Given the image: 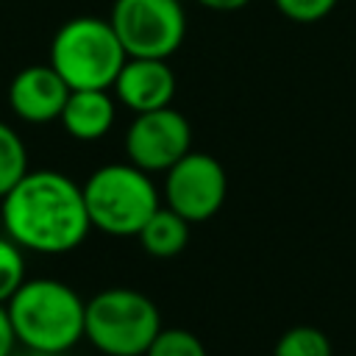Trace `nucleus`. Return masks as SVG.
<instances>
[{
  "mask_svg": "<svg viewBox=\"0 0 356 356\" xmlns=\"http://www.w3.org/2000/svg\"><path fill=\"white\" fill-rule=\"evenodd\" d=\"M145 356H209V350L189 328H161Z\"/></svg>",
  "mask_w": 356,
  "mask_h": 356,
  "instance_id": "15",
  "label": "nucleus"
},
{
  "mask_svg": "<svg viewBox=\"0 0 356 356\" xmlns=\"http://www.w3.org/2000/svg\"><path fill=\"white\" fill-rule=\"evenodd\" d=\"M6 309L22 348L67 353L83 339L86 300L64 281L25 278Z\"/></svg>",
  "mask_w": 356,
  "mask_h": 356,
  "instance_id": "2",
  "label": "nucleus"
},
{
  "mask_svg": "<svg viewBox=\"0 0 356 356\" xmlns=\"http://www.w3.org/2000/svg\"><path fill=\"white\" fill-rule=\"evenodd\" d=\"M28 172V147L22 136L0 120V197H6Z\"/></svg>",
  "mask_w": 356,
  "mask_h": 356,
  "instance_id": "13",
  "label": "nucleus"
},
{
  "mask_svg": "<svg viewBox=\"0 0 356 356\" xmlns=\"http://www.w3.org/2000/svg\"><path fill=\"white\" fill-rule=\"evenodd\" d=\"M81 189L92 228L108 236H136L147 217L161 206L150 172L131 161L97 167Z\"/></svg>",
  "mask_w": 356,
  "mask_h": 356,
  "instance_id": "3",
  "label": "nucleus"
},
{
  "mask_svg": "<svg viewBox=\"0 0 356 356\" xmlns=\"http://www.w3.org/2000/svg\"><path fill=\"white\" fill-rule=\"evenodd\" d=\"M17 348V334L11 328V317L6 303H0V356H11Z\"/></svg>",
  "mask_w": 356,
  "mask_h": 356,
  "instance_id": "18",
  "label": "nucleus"
},
{
  "mask_svg": "<svg viewBox=\"0 0 356 356\" xmlns=\"http://www.w3.org/2000/svg\"><path fill=\"white\" fill-rule=\"evenodd\" d=\"M0 220L22 250L44 256L75 250L92 228L83 189L58 170H28L22 181L0 197Z\"/></svg>",
  "mask_w": 356,
  "mask_h": 356,
  "instance_id": "1",
  "label": "nucleus"
},
{
  "mask_svg": "<svg viewBox=\"0 0 356 356\" xmlns=\"http://www.w3.org/2000/svg\"><path fill=\"white\" fill-rule=\"evenodd\" d=\"M273 356H334V348L325 331L314 325H292L278 337Z\"/></svg>",
  "mask_w": 356,
  "mask_h": 356,
  "instance_id": "14",
  "label": "nucleus"
},
{
  "mask_svg": "<svg viewBox=\"0 0 356 356\" xmlns=\"http://www.w3.org/2000/svg\"><path fill=\"white\" fill-rule=\"evenodd\" d=\"M189 150V120L172 106L136 114L125 131V156L145 172H167Z\"/></svg>",
  "mask_w": 356,
  "mask_h": 356,
  "instance_id": "8",
  "label": "nucleus"
},
{
  "mask_svg": "<svg viewBox=\"0 0 356 356\" xmlns=\"http://www.w3.org/2000/svg\"><path fill=\"white\" fill-rule=\"evenodd\" d=\"M161 328L159 306L139 289L108 286L86 300L83 339L103 356H145Z\"/></svg>",
  "mask_w": 356,
  "mask_h": 356,
  "instance_id": "4",
  "label": "nucleus"
},
{
  "mask_svg": "<svg viewBox=\"0 0 356 356\" xmlns=\"http://www.w3.org/2000/svg\"><path fill=\"white\" fill-rule=\"evenodd\" d=\"M117 117V103L108 95V89H72L58 122L64 131L78 142H95L103 139Z\"/></svg>",
  "mask_w": 356,
  "mask_h": 356,
  "instance_id": "11",
  "label": "nucleus"
},
{
  "mask_svg": "<svg viewBox=\"0 0 356 356\" xmlns=\"http://www.w3.org/2000/svg\"><path fill=\"white\" fill-rule=\"evenodd\" d=\"M11 356H64V353H47V350H33V348H22V345H17Z\"/></svg>",
  "mask_w": 356,
  "mask_h": 356,
  "instance_id": "20",
  "label": "nucleus"
},
{
  "mask_svg": "<svg viewBox=\"0 0 356 356\" xmlns=\"http://www.w3.org/2000/svg\"><path fill=\"white\" fill-rule=\"evenodd\" d=\"M111 28L128 56L170 58L186 36L181 0H114Z\"/></svg>",
  "mask_w": 356,
  "mask_h": 356,
  "instance_id": "6",
  "label": "nucleus"
},
{
  "mask_svg": "<svg viewBox=\"0 0 356 356\" xmlns=\"http://www.w3.org/2000/svg\"><path fill=\"white\" fill-rule=\"evenodd\" d=\"M128 53L108 19L75 17L50 42V64L70 89H111Z\"/></svg>",
  "mask_w": 356,
  "mask_h": 356,
  "instance_id": "5",
  "label": "nucleus"
},
{
  "mask_svg": "<svg viewBox=\"0 0 356 356\" xmlns=\"http://www.w3.org/2000/svg\"><path fill=\"white\" fill-rule=\"evenodd\" d=\"M67 81L53 70V64H31L19 70L8 83L11 111L33 125H44L61 117V108L70 97Z\"/></svg>",
  "mask_w": 356,
  "mask_h": 356,
  "instance_id": "9",
  "label": "nucleus"
},
{
  "mask_svg": "<svg viewBox=\"0 0 356 356\" xmlns=\"http://www.w3.org/2000/svg\"><path fill=\"white\" fill-rule=\"evenodd\" d=\"M228 195L225 167L200 150H189L164 172V203L189 222L211 220Z\"/></svg>",
  "mask_w": 356,
  "mask_h": 356,
  "instance_id": "7",
  "label": "nucleus"
},
{
  "mask_svg": "<svg viewBox=\"0 0 356 356\" xmlns=\"http://www.w3.org/2000/svg\"><path fill=\"white\" fill-rule=\"evenodd\" d=\"M189 220H184L178 211H172L170 206H159L147 222L139 228V245L145 253L156 256V259H172L178 256L186 242H189Z\"/></svg>",
  "mask_w": 356,
  "mask_h": 356,
  "instance_id": "12",
  "label": "nucleus"
},
{
  "mask_svg": "<svg viewBox=\"0 0 356 356\" xmlns=\"http://www.w3.org/2000/svg\"><path fill=\"white\" fill-rule=\"evenodd\" d=\"M111 89L114 97L134 114L164 108L175 97V72L167 58L128 56Z\"/></svg>",
  "mask_w": 356,
  "mask_h": 356,
  "instance_id": "10",
  "label": "nucleus"
},
{
  "mask_svg": "<svg viewBox=\"0 0 356 356\" xmlns=\"http://www.w3.org/2000/svg\"><path fill=\"white\" fill-rule=\"evenodd\" d=\"M273 3L292 22H320L337 8L339 0H273Z\"/></svg>",
  "mask_w": 356,
  "mask_h": 356,
  "instance_id": "17",
  "label": "nucleus"
},
{
  "mask_svg": "<svg viewBox=\"0 0 356 356\" xmlns=\"http://www.w3.org/2000/svg\"><path fill=\"white\" fill-rule=\"evenodd\" d=\"M22 281H25V253L6 234L0 236V303H8V298L22 286Z\"/></svg>",
  "mask_w": 356,
  "mask_h": 356,
  "instance_id": "16",
  "label": "nucleus"
},
{
  "mask_svg": "<svg viewBox=\"0 0 356 356\" xmlns=\"http://www.w3.org/2000/svg\"><path fill=\"white\" fill-rule=\"evenodd\" d=\"M195 3H200L203 8H211V11H239L250 0H195Z\"/></svg>",
  "mask_w": 356,
  "mask_h": 356,
  "instance_id": "19",
  "label": "nucleus"
}]
</instances>
